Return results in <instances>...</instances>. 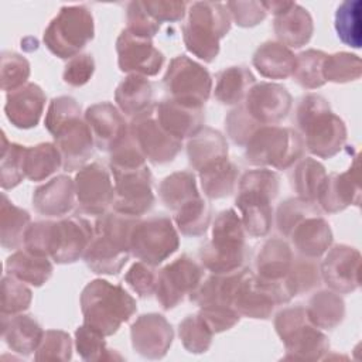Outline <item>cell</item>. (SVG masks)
<instances>
[{
	"label": "cell",
	"instance_id": "cell-1",
	"mask_svg": "<svg viewBox=\"0 0 362 362\" xmlns=\"http://www.w3.org/2000/svg\"><path fill=\"white\" fill-rule=\"evenodd\" d=\"M293 120L307 150L320 158H331L345 146L346 126L321 95L301 96L296 105Z\"/></svg>",
	"mask_w": 362,
	"mask_h": 362
},
{
	"label": "cell",
	"instance_id": "cell-27",
	"mask_svg": "<svg viewBox=\"0 0 362 362\" xmlns=\"http://www.w3.org/2000/svg\"><path fill=\"white\" fill-rule=\"evenodd\" d=\"M154 115L161 127L180 140L191 139L205 127L204 107L187 106L171 98L158 102Z\"/></svg>",
	"mask_w": 362,
	"mask_h": 362
},
{
	"label": "cell",
	"instance_id": "cell-6",
	"mask_svg": "<svg viewBox=\"0 0 362 362\" xmlns=\"http://www.w3.org/2000/svg\"><path fill=\"white\" fill-rule=\"evenodd\" d=\"M232 18L225 3L194 1L188 4L182 25L185 48L198 59L211 64L221 49V40L230 30Z\"/></svg>",
	"mask_w": 362,
	"mask_h": 362
},
{
	"label": "cell",
	"instance_id": "cell-23",
	"mask_svg": "<svg viewBox=\"0 0 362 362\" xmlns=\"http://www.w3.org/2000/svg\"><path fill=\"white\" fill-rule=\"evenodd\" d=\"M361 177L359 160L355 156L354 163L344 173L327 174V178L318 192L317 204L328 214H337L349 205H359L361 202Z\"/></svg>",
	"mask_w": 362,
	"mask_h": 362
},
{
	"label": "cell",
	"instance_id": "cell-5",
	"mask_svg": "<svg viewBox=\"0 0 362 362\" xmlns=\"http://www.w3.org/2000/svg\"><path fill=\"white\" fill-rule=\"evenodd\" d=\"M249 247L240 216L233 208L221 211L212 223V236L199 250L204 269L214 274L233 273L246 267Z\"/></svg>",
	"mask_w": 362,
	"mask_h": 362
},
{
	"label": "cell",
	"instance_id": "cell-61",
	"mask_svg": "<svg viewBox=\"0 0 362 362\" xmlns=\"http://www.w3.org/2000/svg\"><path fill=\"white\" fill-rule=\"evenodd\" d=\"M198 313L208 322L214 334L230 329L240 320V314L230 305H204L199 307Z\"/></svg>",
	"mask_w": 362,
	"mask_h": 362
},
{
	"label": "cell",
	"instance_id": "cell-51",
	"mask_svg": "<svg viewBox=\"0 0 362 362\" xmlns=\"http://www.w3.org/2000/svg\"><path fill=\"white\" fill-rule=\"evenodd\" d=\"M1 315H16L30 308L33 301L31 288L18 279L6 274L0 284Z\"/></svg>",
	"mask_w": 362,
	"mask_h": 362
},
{
	"label": "cell",
	"instance_id": "cell-29",
	"mask_svg": "<svg viewBox=\"0 0 362 362\" xmlns=\"http://www.w3.org/2000/svg\"><path fill=\"white\" fill-rule=\"evenodd\" d=\"M276 301L272 296L257 283L256 274L245 267L233 296V307L240 317L267 320L274 311Z\"/></svg>",
	"mask_w": 362,
	"mask_h": 362
},
{
	"label": "cell",
	"instance_id": "cell-55",
	"mask_svg": "<svg viewBox=\"0 0 362 362\" xmlns=\"http://www.w3.org/2000/svg\"><path fill=\"white\" fill-rule=\"evenodd\" d=\"M72 358V339L68 332L61 329H47L35 351V361L65 362Z\"/></svg>",
	"mask_w": 362,
	"mask_h": 362
},
{
	"label": "cell",
	"instance_id": "cell-15",
	"mask_svg": "<svg viewBox=\"0 0 362 362\" xmlns=\"http://www.w3.org/2000/svg\"><path fill=\"white\" fill-rule=\"evenodd\" d=\"M129 132L146 160L156 165L171 163L182 148V140L161 127L154 109L133 117L129 123Z\"/></svg>",
	"mask_w": 362,
	"mask_h": 362
},
{
	"label": "cell",
	"instance_id": "cell-40",
	"mask_svg": "<svg viewBox=\"0 0 362 362\" xmlns=\"http://www.w3.org/2000/svg\"><path fill=\"white\" fill-rule=\"evenodd\" d=\"M327 178L325 167L315 158H300L290 174L291 187L297 192V197L317 204L318 192Z\"/></svg>",
	"mask_w": 362,
	"mask_h": 362
},
{
	"label": "cell",
	"instance_id": "cell-25",
	"mask_svg": "<svg viewBox=\"0 0 362 362\" xmlns=\"http://www.w3.org/2000/svg\"><path fill=\"white\" fill-rule=\"evenodd\" d=\"M47 96L41 86L27 82L21 88L7 92L4 113L7 120L17 129H33L40 123Z\"/></svg>",
	"mask_w": 362,
	"mask_h": 362
},
{
	"label": "cell",
	"instance_id": "cell-62",
	"mask_svg": "<svg viewBox=\"0 0 362 362\" xmlns=\"http://www.w3.org/2000/svg\"><path fill=\"white\" fill-rule=\"evenodd\" d=\"M143 3L153 18L160 24L181 21L185 17L188 8V3L174 0H148Z\"/></svg>",
	"mask_w": 362,
	"mask_h": 362
},
{
	"label": "cell",
	"instance_id": "cell-53",
	"mask_svg": "<svg viewBox=\"0 0 362 362\" xmlns=\"http://www.w3.org/2000/svg\"><path fill=\"white\" fill-rule=\"evenodd\" d=\"M320 214L317 204L301 199V198H288L283 201L276 211V226L279 232L288 238L290 232L294 229L297 223H300L304 218Z\"/></svg>",
	"mask_w": 362,
	"mask_h": 362
},
{
	"label": "cell",
	"instance_id": "cell-38",
	"mask_svg": "<svg viewBox=\"0 0 362 362\" xmlns=\"http://www.w3.org/2000/svg\"><path fill=\"white\" fill-rule=\"evenodd\" d=\"M307 314L310 321L320 329L337 328L345 317V303L342 297L332 290H321L308 300Z\"/></svg>",
	"mask_w": 362,
	"mask_h": 362
},
{
	"label": "cell",
	"instance_id": "cell-37",
	"mask_svg": "<svg viewBox=\"0 0 362 362\" xmlns=\"http://www.w3.org/2000/svg\"><path fill=\"white\" fill-rule=\"evenodd\" d=\"M31 225L28 211L14 205L6 192L0 204V243L4 249H17L24 243V236Z\"/></svg>",
	"mask_w": 362,
	"mask_h": 362
},
{
	"label": "cell",
	"instance_id": "cell-16",
	"mask_svg": "<svg viewBox=\"0 0 362 362\" xmlns=\"http://www.w3.org/2000/svg\"><path fill=\"white\" fill-rule=\"evenodd\" d=\"M75 194L79 211L100 216L115 201V185L110 171L99 163H90L75 175Z\"/></svg>",
	"mask_w": 362,
	"mask_h": 362
},
{
	"label": "cell",
	"instance_id": "cell-22",
	"mask_svg": "<svg viewBox=\"0 0 362 362\" xmlns=\"http://www.w3.org/2000/svg\"><path fill=\"white\" fill-rule=\"evenodd\" d=\"M133 349L143 358L161 359L170 351L174 329L167 318L157 313L143 314L130 327Z\"/></svg>",
	"mask_w": 362,
	"mask_h": 362
},
{
	"label": "cell",
	"instance_id": "cell-30",
	"mask_svg": "<svg viewBox=\"0 0 362 362\" xmlns=\"http://www.w3.org/2000/svg\"><path fill=\"white\" fill-rule=\"evenodd\" d=\"M288 238L300 256L318 259L331 247L332 230L325 218L314 214L297 223Z\"/></svg>",
	"mask_w": 362,
	"mask_h": 362
},
{
	"label": "cell",
	"instance_id": "cell-11",
	"mask_svg": "<svg viewBox=\"0 0 362 362\" xmlns=\"http://www.w3.org/2000/svg\"><path fill=\"white\" fill-rule=\"evenodd\" d=\"M180 247V236L173 219L154 215L139 219L130 235V253L151 266H158Z\"/></svg>",
	"mask_w": 362,
	"mask_h": 362
},
{
	"label": "cell",
	"instance_id": "cell-28",
	"mask_svg": "<svg viewBox=\"0 0 362 362\" xmlns=\"http://www.w3.org/2000/svg\"><path fill=\"white\" fill-rule=\"evenodd\" d=\"M75 204V181L64 174L37 187L33 194L34 209L47 218H62L74 209Z\"/></svg>",
	"mask_w": 362,
	"mask_h": 362
},
{
	"label": "cell",
	"instance_id": "cell-8",
	"mask_svg": "<svg viewBox=\"0 0 362 362\" xmlns=\"http://www.w3.org/2000/svg\"><path fill=\"white\" fill-rule=\"evenodd\" d=\"M274 328L286 348L284 359L320 361L329 351L327 335L310 321L303 305L280 310L274 317Z\"/></svg>",
	"mask_w": 362,
	"mask_h": 362
},
{
	"label": "cell",
	"instance_id": "cell-13",
	"mask_svg": "<svg viewBox=\"0 0 362 362\" xmlns=\"http://www.w3.org/2000/svg\"><path fill=\"white\" fill-rule=\"evenodd\" d=\"M294 257L291 246L280 238L264 242L256 257V279L277 305L286 304L294 297L287 283Z\"/></svg>",
	"mask_w": 362,
	"mask_h": 362
},
{
	"label": "cell",
	"instance_id": "cell-10",
	"mask_svg": "<svg viewBox=\"0 0 362 362\" xmlns=\"http://www.w3.org/2000/svg\"><path fill=\"white\" fill-rule=\"evenodd\" d=\"M109 167L115 185L113 211L136 218L147 214L156 202L153 175L147 163Z\"/></svg>",
	"mask_w": 362,
	"mask_h": 362
},
{
	"label": "cell",
	"instance_id": "cell-43",
	"mask_svg": "<svg viewBox=\"0 0 362 362\" xmlns=\"http://www.w3.org/2000/svg\"><path fill=\"white\" fill-rule=\"evenodd\" d=\"M173 221L184 236H202L208 230L211 222L209 205L202 197H198L175 211Z\"/></svg>",
	"mask_w": 362,
	"mask_h": 362
},
{
	"label": "cell",
	"instance_id": "cell-31",
	"mask_svg": "<svg viewBox=\"0 0 362 362\" xmlns=\"http://www.w3.org/2000/svg\"><path fill=\"white\" fill-rule=\"evenodd\" d=\"M44 332L41 324L30 314L1 315V337L16 354L28 356L35 352Z\"/></svg>",
	"mask_w": 362,
	"mask_h": 362
},
{
	"label": "cell",
	"instance_id": "cell-2",
	"mask_svg": "<svg viewBox=\"0 0 362 362\" xmlns=\"http://www.w3.org/2000/svg\"><path fill=\"white\" fill-rule=\"evenodd\" d=\"M140 218L120 212L100 215L93 226L92 240L83 262L96 274H117L130 257V235Z\"/></svg>",
	"mask_w": 362,
	"mask_h": 362
},
{
	"label": "cell",
	"instance_id": "cell-59",
	"mask_svg": "<svg viewBox=\"0 0 362 362\" xmlns=\"http://www.w3.org/2000/svg\"><path fill=\"white\" fill-rule=\"evenodd\" d=\"M225 4L229 10L232 21L243 28L260 24L267 16L263 1H228Z\"/></svg>",
	"mask_w": 362,
	"mask_h": 362
},
{
	"label": "cell",
	"instance_id": "cell-58",
	"mask_svg": "<svg viewBox=\"0 0 362 362\" xmlns=\"http://www.w3.org/2000/svg\"><path fill=\"white\" fill-rule=\"evenodd\" d=\"M126 23H127L126 30H129L136 35L151 38V40L158 33L161 25L157 20L153 18V16L147 11L144 3L140 0L130 1L127 4Z\"/></svg>",
	"mask_w": 362,
	"mask_h": 362
},
{
	"label": "cell",
	"instance_id": "cell-47",
	"mask_svg": "<svg viewBox=\"0 0 362 362\" xmlns=\"http://www.w3.org/2000/svg\"><path fill=\"white\" fill-rule=\"evenodd\" d=\"M178 335L182 346L191 354H204L211 348L214 331L199 313L187 315L178 324Z\"/></svg>",
	"mask_w": 362,
	"mask_h": 362
},
{
	"label": "cell",
	"instance_id": "cell-32",
	"mask_svg": "<svg viewBox=\"0 0 362 362\" xmlns=\"http://www.w3.org/2000/svg\"><path fill=\"white\" fill-rule=\"evenodd\" d=\"M119 110L132 119L154 109V88L147 76L129 74L115 90Z\"/></svg>",
	"mask_w": 362,
	"mask_h": 362
},
{
	"label": "cell",
	"instance_id": "cell-57",
	"mask_svg": "<svg viewBox=\"0 0 362 362\" xmlns=\"http://www.w3.org/2000/svg\"><path fill=\"white\" fill-rule=\"evenodd\" d=\"M157 276L158 272L156 270V266L139 260L130 266L124 274V281L140 298H148L156 291Z\"/></svg>",
	"mask_w": 362,
	"mask_h": 362
},
{
	"label": "cell",
	"instance_id": "cell-3",
	"mask_svg": "<svg viewBox=\"0 0 362 362\" xmlns=\"http://www.w3.org/2000/svg\"><path fill=\"white\" fill-rule=\"evenodd\" d=\"M79 303L83 324L105 337L116 334L137 311L136 300L122 286L103 279L89 281Z\"/></svg>",
	"mask_w": 362,
	"mask_h": 362
},
{
	"label": "cell",
	"instance_id": "cell-52",
	"mask_svg": "<svg viewBox=\"0 0 362 362\" xmlns=\"http://www.w3.org/2000/svg\"><path fill=\"white\" fill-rule=\"evenodd\" d=\"M287 283L294 297L317 288L321 284L320 264L315 259L304 256L294 257L291 270L287 276Z\"/></svg>",
	"mask_w": 362,
	"mask_h": 362
},
{
	"label": "cell",
	"instance_id": "cell-44",
	"mask_svg": "<svg viewBox=\"0 0 362 362\" xmlns=\"http://www.w3.org/2000/svg\"><path fill=\"white\" fill-rule=\"evenodd\" d=\"M25 146L11 143L6 133H1V158H0V185L3 189L16 188L25 178L24 156Z\"/></svg>",
	"mask_w": 362,
	"mask_h": 362
},
{
	"label": "cell",
	"instance_id": "cell-46",
	"mask_svg": "<svg viewBox=\"0 0 362 362\" xmlns=\"http://www.w3.org/2000/svg\"><path fill=\"white\" fill-rule=\"evenodd\" d=\"M361 6L359 0H346L337 7L335 31L348 47L361 48Z\"/></svg>",
	"mask_w": 362,
	"mask_h": 362
},
{
	"label": "cell",
	"instance_id": "cell-64",
	"mask_svg": "<svg viewBox=\"0 0 362 362\" xmlns=\"http://www.w3.org/2000/svg\"><path fill=\"white\" fill-rule=\"evenodd\" d=\"M21 48L24 51H28V52H33L38 48V41L33 37H25L21 40Z\"/></svg>",
	"mask_w": 362,
	"mask_h": 362
},
{
	"label": "cell",
	"instance_id": "cell-63",
	"mask_svg": "<svg viewBox=\"0 0 362 362\" xmlns=\"http://www.w3.org/2000/svg\"><path fill=\"white\" fill-rule=\"evenodd\" d=\"M52 221H38L31 222L24 236V249L37 256L49 257L48 246H49V230Z\"/></svg>",
	"mask_w": 362,
	"mask_h": 362
},
{
	"label": "cell",
	"instance_id": "cell-35",
	"mask_svg": "<svg viewBox=\"0 0 362 362\" xmlns=\"http://www.w3.org/2000/svg\"><path fill=\"white\" fill-rule=\"evenodd\" d=\"M6 273L18 279L20 281L41 287L45 284L54 272V264L49 257L37 256L28 250H16L11 253L4 263Z\"/></svg>",
	"mask_w": 362,
	"mask_h": 362
},
{
	"label": "cell",
	"instance_id": "cell-26",
	"mask_svg": "<svg viewBox=\"0 0 362 362\" xmlns=\"http://www.w3.org/2000/svg\"><path fill=\"white\" fill-rule=\"evenodd\" d=\"M54 140L62 158V168L68 173L85 167L96 147L92 132L83 117L61 130Z\"/></svg>",
	"mask_w": 362,
	"mask_h": 362
},
{
	"label": "cell",
	"instance_id": "cell-42",
	"mask_svg": "<svg viewBox=\"0 0 362 362\" xmlns=\"http://www.w3.org/2000/svg\"><path fill=\"white\" fill-rule=\"evenodd\" d=\"M62 167L61 154L54 143H40L25 148L24 174L31 181H44Z\"/></svg>",
	"mask_w": 362,
	"mask_h": 362
},
{
	"label": "cell",
	"instance_id": "cell-12",
	"mask_svg": "<svg viewBox=\"0 0 362 362\" xmlns=\"http://www.w3.org/2000/svg\"><path fill=\"white\" fill-rule=\"evenodd\" d=\"M163 83L171 99L192 107H204L212 93L211 74L187 55H177L170 61Z\"/></svg>",
	"mask_w": 362,
	"mask_h": 362
},
{
	"label": "cell",
	"instance_id": "cell-48",
	"mask_svg": "<svg viewBox=\"0 0 362 362\" xmlns=\"http://www.w3.org/2000/svg\"><path fill=\"white\" fill-rule=\"evenodd\" d=\"M75 346L78 355L83 361H112L122 359L115 351L109 349L105 341V335L82 324L75 331Z\"/></svg>",
	"mask_w": 362,
	"mask_h": 362
},
{
	"label": "cell",
	"instance_id": "cell-24",
	"mask_svg": "<svg viewBox=\"0 0 362 362\" xmlns=\"http://www.w3.org/2000/svg\"><path fill=\"white\" fill-rule=\"evenodd\" d=\"M83 119L92 132L95 146L100 151L110 153L129 134V123L119 107L110 102L89 106Z\"/></svg>",
	"mask_w": 362,
	"mask_h": 362
},
{
	"label": "cell",
	"instance_id": "cell-18",
	"mask_svg": "<svg viewBox=\"0 0 362 362\" xmlns=\"http://www.w3.org/2000/svg\"><path fill=\"white\" fill-rule=\"evenodd\" d=\"M117 65L122 72L154 76L164 65V54L154 47L151 38L122 30L116 40Z\"/></svg>",
	"mask_w": 362,
	"mask_h": 362
},
{
	"label": "cell",
	"instance_id": "cell-39",
	"mask_svg": "<svg viewBox=\"0 0 362 362\" xmlns=\"http://www.w3.org/2000/svg\"><path fill=\"white\" fill-rule=\"evenodd\" d=\"M158 197L170 211L175 212L187 202L201 197L194 173L175 171L167 175L158 185Z\"/></svg>",
	"mask_w": 362,
	"mask_h": 362
},
{
	"label": "cell",
	"instance_id": "cell-60",
	"mask_svg": "<svg viewBox=\"0 0 362 362\" xmlns=\"http://www.w3.org/2000/svg\"><path fill=\"white\" fill-rule=\"evenodd\" d=\"M93 72L95 59L92 54H79L66 62L62 72V79L69 86L79 88L90 81Z\"/></svg>",
	"mask_w": 362,
	"mask_h": 362
},
{
	"label": "cell",
	"instance_id": "cell-36",
	"mask_svg": "<svg viewBox=\"0 0 362 362\" xmlns=\"http://www.w3.org/2000/svg\"><path fill=\"white\" fill-rule=\"evenodd\" d=\"M255 83L256 78L249 68L228 66L215 75L214 96L222 105H239Z\"/></svg>",
	"mask_w": 362,
	"mask_h": 362
},
{
	"label": "cell",
	"instance_id": "cell-17",
	"mask_svg": "<svg viewBox=\"0 0 362 362\" xmlns=\"http://www.w3.org/2000/svg\"><path fill=\"white\" fill-rule=\"evenodd\" d=\"M93 236V226L81 216H69L51 222L49 259L58 264L75 263L83 257Z\"/></svg>",
	"mask_w": 362,
	"mask_h": 362
},
{
	"label": "cell",
	"instance_id": "cell-33",
	"mask_svg": "<svg viewBox=\"0 0 362 362\" xmlns=\"http://www.w3.org/2000/svg\"><path fill=\"white\" fill-rule=\"evenodd\" d=\"M187 154L191 167L201 171L212 164L228 160V141L221 132L204 127L194 137L188 139Z\"/></svg>",
	"mask_w": 362,
	"mask_h": 362
},
{
	"label": "cell",
	"instance_id": "cell-56",
	"mask_svg": "<svg viewBox=\"0 0 362 362\" xmlns=\"http://www.w3.org/2000/svg\"><path fill=\"white\" fill-rule=\"evenodd\" d=\"M225 127L228 137L238 146L245 147L252 134L262 126H259L246 112L242 103H239L235 109H232L226 119H225Z\"/></svg>",
	"mask_w": 362,
	"mask_h": 362
},
{
	"label": "cell",
	"instance_id": "cell-4",
	"mask_svg": "<svg viewBox=\"0 0 362 362\" xmlns=\"http://www.w3.org/2000/svg\"><path fill=\"white\" fill-rule=\"evenodd\" d=\"M280 177L264 167L246 171L238 184L235 205L240 211L245 232L252 238L266 236L273 225L272 202L279 195Z\"/></svg>",
	"mask_w": 362,
	"mask_h": 362
},
{
	"label": "cell",
	"instance_id": "cell-54",
	"mask_svg": "<svg viewBox=\"0 0 362 362\" xmlns=\"http://www.w3.org/2000/svg\"><path fill=\"white\" fill-rule=\"evenodd\" d=\"M0 82L4 92H11L28 82L31 66L25 57L4 51L0 57Z\"/></svg>",
	"mask_w": 362,
	"mask_h": 362
},
{
	"label": "cell",
	"instance_id": "cell-34",
	"mask_svg": "<svg viewBox=\"0 0 362 362\" xmlns=\"http://www.w3.org/2000/svg\"><path fill=\"white\" fill-rule=\"evenodd\" d=\"M252 64L256 71L269 79H287L293 75L296 55L279 41H266L257 47Z\"/></svg>",
	"mask_w": 362,
	"mask_h": 362
},
{
	"label": "cell",
	"instance_id": "cell-21",
	"mask_svg": "<svg viewBox=\"0 0 362 362\" xmlns=\"http://www.w3.org/2000/svg\"><path fill=\"white\" fill-rule=\"evenodd\" d=\"M320 272L329 290L338 294L352 293L361 284V253L348 245H335L325 252Z\"/></svg>",
	"mask_w": 362,
	"mask_h": 362
},
{
	"label": "cell",
	"instance_id": "cell-49",
	"mask_svg": "<svg viewBox=\"0 0 362 362\" xmlns=\"http://www.w3.org/2000/svg\"><path fill=\"white\" fill-rule=\"evenodd\" d=\"M362 74L361 58L351 52H335L327 55L322 66V75L325 82L346 83L356 81Z\"/></svg>",
	"mask_w": 362,
	"mask_h": 362
},
{
	"label": "cell",
	"instance_id": "cell-14",
	"mask_svg": "<svg viewBox=\"0 0 362 362\" xmlns=\"http://www.w3.org/2000/svg\"><path fill=\"white\" fill-rule=\"evenodd\" d=\"M204 280V267L192 257L182 255L165 264L157 276L156 298L163 310L175 308Z\"/></svg>",
	"mask_w": 362,
	"mask_h": 362
},
{
	"label": "cell",
	"instance_id": "cell-20",
	"mask_svg": "<svg viewBox=\"0 0 362 362\" xmlns=\"http://www.w3.org/2000/svg\"><path fill=\"white\" fill-rule=\"evenodd\" d=\"M267 13L274 16L273 28L280 44L287 48H301L310 42L314 33L313 17L296 1H263Z\"/></svg>",
	"mask_w": 362,
	"mask_h": 362
},
{
	"label": "cell",
	"instance_id": "cell-50",
	"mask_svg": "<svg viewBox=\"0 0 362 362\" xmlns=\"http://www.w3.org/2000/svg\"><path fill=\"white\" fill-rule=\"evenodd\" d=\"M81 105L72 96H58L54 98L47 109L44 126L55 137L61 130L72 124L74 122L82 119Z\"/></svg>",
	"mask_w": 362,
	"mask_h": 362
},
{
	"label": "cell",
	"instance_id": "cell-19",
	"mask_svg": "<svg viewBox=\"0 0 362 362\" xmlns=\"http://www.w3.org/2000/svg\"><path fill=\"white\" fill-rule=\"evenodd\" d=\"M242 105L259 126H272L287 117L293 106V98L283 85L260 82L249 89Z\"/></svg>",
	"mask_w": 362,
	"mask_h": 362
},
{
	"label": "cell",
	"instance_id": "cell-9",
	"mask_svg": "<svg viewBox=\"0 0 362 362\" xmlns=\"http://www.w3.org/2000/svg\"><path fill=\"white\" fill-rule=\"evenodd\" d=\"M95 23L83 4L62 6L44 31L42 41L48 51L61 59H71L93 40Z\"/></svg>",
	"mask_w": 362,
	"mask_h": 362
},
{
	"label": "cell",
	"instance_id": "cell-45",
	"mask_svg": "<svg viewBox=\"0 0 362 362\" xmlns=\"http://www.w3.org/2000/svg\"><path fill=\"white\" fill-rule=\"evenodd\" d=\"M328 54L320 49H305L296 55V66L293 71L294 81L304 89H317L327 82L322 75L324 61Z\"/></svg>",
	"mask_w": 362,
	"mask_h": 362
},
{
	"label": "cell",
	"instance_id": "cell-41",
	"mask_svg": "<svg viewBox=\"0 0 362 362\" xmlns=\"http://www.w3.org/2000/svg\"><path fill=\"white\" fill-rule=\"evenodd\" d=\"M198 174L202 192L209 199H221L229 197L235 191L239 177L238 167L229 160L212 164L198 171Z\"/></svg>",
	"mask_w": 362,
	"mask_h": 362
},
{
	"label": "cell",
	"instance_id": "cell-7",
	"mask_svg": "<svg viewBox=\"0 0 362 362\" xmlns=\"http://www.w3.org/2000/svg\"><path fill=\"white\" fill-rule=\"evenodd\" d=\"M304 148V139L297 130L272 124L252 134L245 146V157L256 167L287 170L301 158Z\"/></svg>",
	"mask_w": 362,
	"mask_h": 362
}]
</instances>
